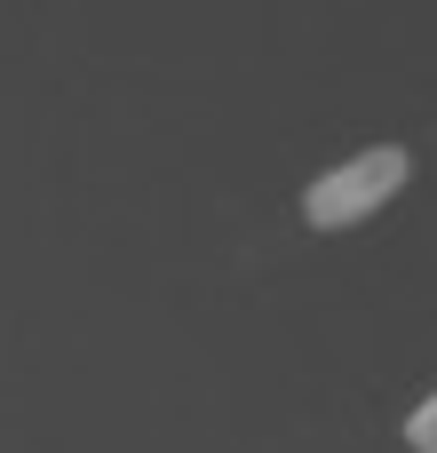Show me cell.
<instances>
[{
	"instance_id": "cell-1",
	"label": "cell",
	"mask_w": 437,
	"mask_h": 453,
	"mask_svg": "<svg viewBox=\"0 0 437 453\" xmlns=\"http://www.w3.org/2000/svg\"><path fill=\"white\" fill-rule=\"evenodd\" d=\"M406 175H414V159H406L398 143H374V151L342 159L334 175H318V183L303 191V223H310V231H350V223H366L374 207H390Z\"/></svg>"
},
{
	"instance_id": "cell-2",
	"label": "cell",
	"mask_w": 437,
	"mask_h": 453,
	"mask_svg": "<svg viewBox=\"0 0 437 453\" xmlns=\"http://www.w3.org/2000/svg\"><path fill=\"white\" fill-rule=\"evenodd\" d=\"M406 446H414V453H437V390L406 414Z\"/></svg>"
}]
</instances>
